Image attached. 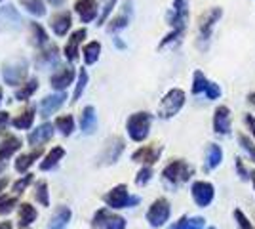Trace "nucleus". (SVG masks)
Masks as SVG:
<instances>
[{
	"instance_id": "473e14b6",
	"label": "nucleus",
	"mask_w": 255,
	"mask_h": 229,
	"mask_svg": "<svg viewBox=\"0 0 255 229\" xmlns=\"http://www.w3.org/2000/svg\"><path fill=\"white\" fill-rule=\"evenodd\" d=\"M55 128L61 132L63 136H69V134H73V130H75V120H73L71 115L59 117V119L55 120Z\"/></svg>"
},
{
	"instance_id": "a18cd8bd",
	"label": "nucleus",
	"mask_w": 255,
	"mask_h": 229,
	"mask_svg": "<svg viewBox=\"0 0 255 229\" xmlns=\"http://www.w3.org/2000/svg\"><path fill=\"white\" fill-rule=\"evenodd\" d=\"M206 96H208V99H217L219 96H221V90H219V86H217L215 82H208Z\"/></svg>"
},
{
	"instance_id": "9b49d317",
	"label": "nucleus",
	"mask_w": 255,
	"mask_h": 229,
	"mask_svg": "<svg viewBox=\"0 0 255 229\" xmlns=\"http://www.w3.org/2000/svg\"><path fill=\"white\" fill-rule=\"evenodd\" d=\"M124 151V140L122 138H113V140H109L105 145V149L101 153V164H113L118 161V157H120V153Z\"/></svg>"
},
{
	"instance_id": "2f4dec72",
	"label": "nucleus",
	"mask_w": 255,
	"mask_h": 229,
	"mask_svg": "<svg viewBox=\"0 0 255 229\" xmlns=\"http://www.w3.org/2000/svg\"><path fill=\"white\" fill-rule=\"evenodd\" d=\"M99 52H101V44L99 42H90L84 46V61L88 65H92V63H96L97 59H99Z\"/></svg>"
},
{
	"instance_id": "de8ad7c7",
	"label": "nucleus",
	"mask_w": 255,
	"mask_h": 229,
	"mask_svg": "<svg viewBox=\"0 0 255 229\" xmlns=\"http://www.w3.org/2000/svg\"><path fill=\"white\" fill-rule=\"evenodd\" d=\"M8 122H10V115H8L6 111H0V134L8 126Z\"/></svg>"
},
{
	"instance_id": "09e8293b",
	"label": "nucleus",
	"mask_w": 255,
	"mask_h": 229,
	"mask_svg": "<svg viewBox=\"0 0 255 229\" xmlns=\"http://www.w3.org/2000/svg\"><path fill=\"white\" fill-rule=\"evenodd\" d=\"M246 124H248L250 132L255 136V117H254V115H248V117H246Z\"/></svg>"
},
{
	"instance_id": "c9c22d12",
	"label": "nucleus",
	"mask_w": 255,
	"mask_h": 229,
	"mask_svg": "<svg viewBox=\"0 0 255 229\" xmlns=\"http://www.w3.org/2000/svg\"><path fill=\"white\" fill-rule=\"evenodd\" d=\"M206 88H208V78H206L200 71H196V73H194V80H192V94L198 96V94L206 92Z\"/></svg>"
},
{
	"instance_id": "bf43d9fd",
	"label": "nucleus",
	"mask_w": 255,
	"mask_h": 229,
	"mask_svg": "<svg viewBox=\"0 0 255 229\" xmlns=\"http://www.w3.org/2000/svg\"><path fill=\"white\" fill-rule=\"evenodd\" d=\"M0 103H2V88H0Z\"/></svg>"
},
{
	"instance_id": "20e7f679",
	"label": "nucleus",
	"mask_w": 255,
	"mask_h": 229,
	"mask_svg": "<svg viewBox=\"0 0 255 229\" xmlns=\"http://www.w3.org/2000/svg\"><path fill=\"white\" fill-rule=\"evenodd\" d=\"M150 130V115L149 113H135L128 119V134L133 142L147 140Z\"/></svg>"
},
{
	"instance_id": "e433bc0d",
	"label": "nucleus",
	"mask_w": 255,
	"mask_h": 229,
	"mask_svg": "<svg viewBox=\"0 0 255 229\" xmlns=\"http://www.w3.org/2000/svg\"><path fill=\"white\" fill-rule=\"evenodd\" d=\"M34 199L42 205V207H48L50 201H48V184L46 182H38L36 187H34Z\"/></svg>"
},
{
	"instance_id": "f03ea898",
	"label": "nucleus",
	"mask_w": 255,
	"mask_h": 229,
	"mask_svg": "<svg viewBox=\"0 0 255 229\" xmlns=\"http://www.w3.org/2000/svg\"><path fill=\"white\" fill-rule=\"evenodd\" d=\"M185 103V92L179 90V88H173L170 90L162 101H160V107H158V117L160 119H171L173 115H177L179 109L183 107Z\"/></svg>"
},
{
	"instance_id": "5fc2aeb1",
	"label": "nucleus",
	"mask_w": 255,
	"mask_h": 229,
	"mask_svg": "<svg viewBox=\"0 0 255 229\" xmlns=\"http://www.w3.org/2000/svg\"><path fill=\"white\" fill-rule=\"evenodd\" d=\"M0 229H11V224L10 222H2V224H0Z\"/></svg>"
},
{
	"instance_id": "79ce46f5",
	"label": "nucleus",
	"mask_w": 255,
	"mask_h": 229,
	"mask_svg": "<svg viewBox=\"0 0 255 229\" xmlns=\"http://www.w3.org/2000/svg\"><path fill=\"white\" fill-rule=\"evenodd\" d=\"M234 218H236V222H238V226H240L242 229H254V226H252V222H250V220L246 218L244 212H242V210H238V208H236V210H234Z\"/></svg>"
},
{
	"instance_id": "c85d7f7f",
	"label": "nucleus",
	"mask_w": 255,
	"mask_h": 229,
	"mask_svg": "<svg viewBox=\"0 0 255 229\" xmlns=\"http://www.w3.org/2000/svg\"><path fill=\"white\" fill-rule=\"evenodd\" d=\"M65 151L61 147H53L52 151L48 153V157L40 163V170H52L53 166H57V163L63 159Z\"/></svg>"
},
{
	"instance_id": "a878e982",
	"label": "nucleus",
	"mask_w": 255,
	"mask_h": 229,
	"mask_svg": "<svg viewBox=\"0 0 255 229\" xmlns=\"http://www.w3.org/2000/svg\"><path fill=\"white\" fill-rule=\"evenodd\" d=\"M38 90V78L36 76H32L29 78L25 84H21V88L15 92V99H19V101H25V99H29Z\"/></svg>"
},
{
	"instance_id": "ddd939ff",
	"label": "nucleus",
	"mask_w": 255,
	"mask_h": 229,
	"mask_svg": "<svg viewBox=\"0 0 255 229\" xmlns=\"http://www.w3.org/2000/svg\"><path fill=\"white\" fill-rule=\"evenodd\" d=\"M160 153H162V147L160 145H147V147H141L137 151L131 155V159L135 163H145V164H154L160 159Z\"/></svg>"
},
{
	"instance_id": "cd10ccee",
	"label": "nucleus",
	"mask_w": 255,
	"mask_h": 229,
	"mask_svg": "<svg viewBox=\"0 0 255 229\" xmlns=\"http://www.w3.org/2000/svg\"><path fill=\"white\" fill-rule=\"evenodd\" d=\"M223 161V151L217 143H212L208 147V161H206V170H212L215 166H219V163Z\"/></svg>"
},
{
	"instance_id": "bb28decb",
	"label": "nucleus",
	"mask_w": 255,
	"mask_h": 229,
	"mask_svg": "<svg viewBox=\"0 0 255 229\" xmlns=\"http://www.w3.org/2000/svg\"><path fill=\"white\" fill-rule=\"evenodd\" d=\"M40 155H42V149H40V147L31 153H27V155H21V157L15 161V170H17V172H25V170H27V168H29Z\"/></svg>"
},
{
	"instance_id": "13d9d810",
	"label": "nucleus",
	"mask_w": 255,
	"mask_h": 229,
	"mask_svg": "<svg viewBox=\"0 0 255 229\" xmlns=\"http://www.w3.org/2000/svg\"><path fill=\"white\" fill-rule=\"evenodd\" d=\"M252 180H254V186H255V172L252 174Z\"/></svg>"
},
{
	"instance_id": "393cba45",
	"label": "nucleus",
	"mask_w": 255,
	"mask_h": 229,
	"mask_svg": "<svg viewBox=\"0 0 255 229\" xmlns=\"http://www.w3.org/2000/svg\"><path fill=\"white\" fill-rule=\"evenodd\" d=\"M34 220H36V210L29 203H23L21 207H19V222H17L19 229L29 228Z\"/></svg>"
},
{
	"instance_id": "dca6fc26",
	"label": "nucleus",
	"mask_w": 255,
	"mask_h": 229,
	"mask_svg": "<svg viewBox=\"0 0 255 229\" xmlns=\"http://www.w3.org/2000/svg\"><path fill=\"white\" fill-rule=\"evenodd\" d=\"M63 101H65L63 92H61V94H55V96H48V98H44L42 101H40V117H42V119L50 117L52 113H55V111L63 105Z\"/></svg>"
},
{
	"instance_id": "ea45409f",
	"label": "nucleus",
	"mask_w": 255,
	"mask_h": 229,
	"mask_svg": "<svg viewBox=\"0 0 255 229\" xmlns=\"http://www.w3.org/2000/svg\"><path fill=\"white\" fill-rule=\"evenodd\" d=\"M238 142L242 143V147L248 151V155L254 159V163H255V145H254V142H252L248 136H244V134H238Z\"/></svg>"
},
{
	"instance_id": "f257e3e1",
	"label": "nucleus",
	"mask_w": 255,
	"mask_h": 229,
	"mask_svg": "<svg viewBox=\"0 0 255 229\" xmlns=\"http://www.w3.org/2000/svg\"><path fill=\"white\" fill-rule=\"evenodd\" d=\"M168 21H170V25L173 27V33L168 34V36L162 40L160 48L166 46L168 42H171V40H175V38L181 36V33L185 31L187 21H189V0H173V8H171L170 15H168Z\"/></svg>"
},
{
	"instance_id": "1a4fd4ad",
	"label": "nucleus",
	"mask_w": 255,
	"mask_h": 229,
	"mask_svg": "<svg viewBox=\"0 0 255 229\" xmlns=\"http://www.w3.org/2000/svg\"><path fill=\"white\" fill-rule=\"evenodd\" d=\"M21 15L17 13V10L13 6H4L0 8V33L6 31H17L21 29Z\"/></svg>"
},
{
	"instance_id": "72a5a7b5",
	"label": "nucleus",
	"mask_w": 255,
	"mask_h": 229,
	"mask_svg": "<svg viewBox=\"0 0 255 229\" xmlns=\"http://www.w3.org/2000/svg\"><path fill=\"white\" fill-rule=\"evenodd\" d=\"M31 42L36 44V46H44L48 44V34L44 33V29L38 25V23H31Z\"/></svg>"
},
{
	"instance_id": "aec40b11",
	"label": "nucleus",
	"mask_w": 255,
	"mask_h": 229,
	"mask_svg": "<svg viewBox=\"0 0 255 229\" xmlns=\"http://www.w3.org/2000/svg\"><path fill=\"white\" fill-rule=\"evenodd\" d=\"M53 136V128L52 124H42V126H38L36 130H32L31 134H29V143L31 145H42V143L50 142Z\"/></svg>"
},
{
	"instance_id": "c03bdc74",
	"label": "nucleus",
	"mask_w": 255,
	"mask_h": 229,
	"mask_svg": "<svg viewBox=\"0 0 255 229\" xmlns=\"http://www.w3.org/2000/svg\"><path fill=\"white\" fill-rule=\"evenodd\" d=\"M31 182H32V176L31 174L23 176L21 180H17V182L13 184V191H15V193H23V191L27 189V186H29Z\"/></svg>"
},
{
	"instance_id": "3c124183",
	"label": "nucleus",
	"mask_w": 255,
	"mask_h": 229,
	"mask_svg": "<svg viewBox=\"0 0 255 229\" xmlns=\"http://www.w3.org/2000/svg\"><path fill=\"white\" fill-rule=\"evenodd\" d=\"M185 222H187V218H181L179 222H177V224H173V226H171L170 229H181V228H183V224H185Z\"/></svg>"
},
{
	"instance_id": "864d4df0",
	"label": "nucleus",
	"mask_w": 255,
	"mask_h": 229,
	"mask_svg": "<svg viewBox=\"0 0 255 229\" xmlns=\"http://www.w3.org/2000/svg\"><path fill=\"white\" fill-rule=\"evenodd\" d=\"M48 2H50L52 6H61V4H63L65 0H48Z\"/></svg>"
},
{
	"instance_id": "6ab92c4d",
	"label": "nucleus",
	"mask_w": 255,
	"mask_h": 229,
	"mask_svg": "<svg viewBox=\"0 0 255 229\" xmlns=\"http://www.w3.org/2000/svg\"><path fill=\"white\" fill-rule=\"evenodd\" d=\"M82 38H86V29H78V31L71 34L69 42L65 46V55H67L69 61H75L78 57V44L82 42Z\"/></svg>"
},
{
	"instance_id": "37998d69",
	"label": "nucleus",
	"mask_w": 255,
	"mask_h": 229,
	"mask_svg": "<svg viewBox=\"0 0 255 229\" xmlns=\"http://www.w3.org/2000/svg\"><path fill=\"white\" fill-rule=\"evenodd\" d=\"M150 176H152V170H150L149 166L141 168V170H139V174H137V178H135V184H137V186H145V184L150 180Z\"/></svg>"
},
{
	"instance_id": "052dcab7",
	"label": "nucleus",
	"mask_w": 255,
	"mask_h": 229,
	"mask_svg": "<svg viewBox=\"0 0 255 229\" xmlns=\"http://www.w3.org/2000/svg\"><path fill=\"white\" fill-rule=\"evenodd\" d=\"M208 229H215V228H208Z\"/></svg>"
},
{
	"instance_id": "39448f33",
	"label": "nucleus",
	"mask_w": 255,
	"mask_h": 229,
	"mask_svg": "<svg viewBox=\"0 0 255 229\" xmlns=\"http://www.w3.org/2000/svg\"><path fill=\"white\" fill-rule=\"evenodd\" d=\"M192 172H194V170H192L185 161H173V163H170L166 168H164L162 176H164V180H166L168 184L177 186V184L187 182V180L192 176Z\"/></svg>"
},
{
	"instance_id": "4d7b16f0",
	"label": "nucleus",
	"mask_w": 255,
	"mask_h": 229,
	"mask_svg": "<svg viewBox=\"0 0 255 229\" xmlns=\"http://www.w3.org/2000/svg\"><path fill=\"white\" fill-rule=\"evenodd\" d=\"M2 170H4V164L0 163V174H2Z\"/></svg>"
},
{
	"instance_id": "f704fd0d",
	"label": "nucleus",
	"mask_w": 255,
	"mask_h": 229,
	"mask_svg": "<svg viewBox=\"0 0 255 229\" xmlns=\"http://www.w3.org/2000/svg\"><path fill=\"white\" fill-rule=\"evenodd\" d=\"M23 8H27L29 13L32 15H36V17H40L46 13V8H44V2L42 0H21Z\"/></svg>"
},
{
	"instance_id": "5701e85b",
	"label": "nucleus",
	"mask_w": 255,
	"mask_h": 229,
	"mask_svg": "<svg viewBox=\"0 0 255 229\" xmlns=\"http://www.w3.org/2000/svg\"><path fill=\"white\" fill-rule=\"evenodd\" d=\"M131 4H129V0H126V4H124V11L117 15L113 21L109 23V33H117L120 29H124L128 23H129V13H131V8H129Z\"/></svg>"
},
{
	"instance_id": "7c9ffc66",
	"label": "nucleus",
	"mask_w": 255,
	"mask_h": 229,
	"mask_svg": "<svg viewBox=\"0 0 255 229\" xmlns=\"http://www.w3.org/2000/svg\"><path fill=\"white\" fill-rule=\"evenodd\" d=\"M36 63L42 67L57 63V48H55V46H48L46 50H42V52L38 54V57H36Z\"/></svg>"
},
{
	"instance_id": "a211bd4d",
	"label": "nucleus",
	"mask_w": 255,
	"mask_h": 229,
	"mask_svg": "<svg viewBox=\"0 0 255 229\" xmlns=\"http://www.w3.org/2000/svg\"><path fill=\"white\" fill-rule=\"evenodd\" d=\"M73 78H75V71L73 69H61L59 73H55V75L50 78V84H52L53 90H59V92H63L65 88L69 86L71 82H73Z\"/></svg>"
},
{
	"instance_id": "9d476101",
	"label": "nucleus",
	"mask_w": 255,
	"mask_h": 229,
	"mask_svg": "<svg viewBox=\"0 0 255 229\" xmlns=\"http://www.w3.org/2000/svg\"><path fill=\"white\" fill-rule=\"evenodd\" d=\"M192 199H194V203L198 205V207H208V205H212L213 201V186L210 182H194L192 184Z\"/></svg>"
},
{
	"instance_id": "b1692460",
	"label": "nucleus",
	"mask_w": 255,
	"mask_h": 229,
	"mask_svg": "<svg viewBox=\"0 0 255 229\" xmlns=\"http://www.w3.org/2000/svg\"><path fill=\"white\" fill-rule=\"evenodd\" d=\"M19 147H21V142H19L17 138H13V136H8L4 142L0 143V161L10 159L11 155L17 151Z\"/></svg>"
},
{
	"instance_id": "a19ab883",
	"label": "nucleus",
	"mask_w": 255,
	"mask_h": 229,
	"mask_svg": "<svg viewBox=\"0 0 255 229\" xmlns=\"http://www.w3.org/2000/svg\"><path fill=\"white\" fill-rule=\"evenodd\" d=\"M115 4H117V0H107L105 4H103V11H101V15H99V23H97V25H103V23L107 21V17H109V13L113 11Z\"/></svg>"
},
{
	"instance_id": "4c0bfd02",
	"label": "nucleus",
	"mask_w": 255,
	"mask_h": 229,
	"mask_svg": "<svg viewBox=\"0 0 255 229\" xmlns=\"http://www.w3.org/2000/svg\"><path fill=\"white\" fill-rule=\"evenodd\" d=\"M86 84H88V73H86V69H82V71L78 73V82H76L73 101H78V98H80V96H82V92H84Z\"/></svg>"
},
{
	"instance_id": "f8f14e48",
	"label": "nucleus",
	"mask_w": 255,
	"mask_h": 229,
	"mask_svg": "<svg viewBox=\"0 0 255 229\" xmlns=\"http://www.w3.org/2000/svg\"><path fill=\"white\" fill-rule=\"evenodd\" d=\"M213 130L217 132V134H229L231 132V109L227 105H221V107L215 109Z\"/></svg>"
},
{
	"instance_id": "6e6d98bb",
	"label": "nucleus",
	"mask_w": 255,
	"mask_h": 229,
	"mask_svg": "<svg viewBox=\"0 0 255 229\" xmlns=\"http://www.w3.org/2000/svg\"><path fill=\"white\" fill-rule=\"evenodd\" d=\"M250 103H254L255 105V94H250Z\"/></svg>"
},
{
	"instance_id": "58836bf2",
	"label": "nucleus",
	"mask_w": 255,
	"mask_h": 229,
	"mask_svg": "<svg viewBox=\"0 0 255 229\" xmlns=\"http://www.w3.org/2000/svg\"><path fill=\"white\" fill-rule=\"evenodd\" d=\"M15 205H17L15 197H0V214H2V216L10 214Z\"/></svg>"
},
{
	"instance_id": "412c9836",
	"label": "nucleus",
	"mask_w": 255,
	"mask_h": 229,
	"mask_svg": "<svg viewBox=\"0 0 255 229\" xmlns=\"http://www.w3.org/2000/svg\"><path fill=\"white\" fill-rule=\"evenodd\" d=\"M50 25H52L53 33L63 36V34H67V31L71 29V13H69V11L55 13L52 17V21H50Z\"/></svg>"
},
{
	"instance_id": "4be33fe9",
	"label": "nucleus",
	"mask_w": 255,
	"mask_h": 229,
	"mask_svg": "<svg viewBox=\"0 0 255 229\" xmlns=\"http://www.w3.org/2000/svg\"><path fill=\"white\" fill-rule=\"evenodd\" d=\"M96 126H97L96 111H94V107H90V105H88V107H84L82 117H80V128H82L84 134H94Z\"/></svg>"
},
{
	"instance_id": "8fccbe9b",
	"label": "nucleus",
	"mask_w": 255,
	"mask_h": 229,
	"mask_svg": "<svg viewBox=\"0 0 255 229\" xmlns=\"http://www.w3.org/2000/svg\"><path fill=\"white\" fill-rule=\"evenodd\" d=\"M236 168H238V172H240V176H242V178H248V172H246V168H244V164H242V161H240V159H236Z\"/></svg>"
},
{
	"instance_id": "2eb2a0df",
	"label": "nucleus",
	"mask_w": 255,
	"mask_h": 229,
	"mask_svg": "<svg viewBox=\"0 0 255 229\" xmlns=\"http://www.w3.org/2000/svg\"><path fill=\"white\" fill-rule=\"evenodd\" d=\"M75 10L80 15L82 23H90L97 15V0H78Z\"/></svg>"
},
{
	"instance_id": "423d86ee",
	"label": "nucleus",
	"mask_w": 255,
	"mask_h": 229,
	"mask_svg": "<svg viewBox=\"0 0 255 229\" xmlns=\"http://www.w3.org/2000/svg\"><path fill=\"white\" fill-rule=\"evenodd\" d=\"M103 201H105L111 208H128V207H133V205H137L139 203L137 197H129L126 186L113 187V189L103 197Z\"/></svg>"
},
{
	"instance_id": "4468645a",
	"label": "nucleus",
	"mask_w": 255,
	"mask_h": 229,
	"mask_svg": "<svg viewBox=\"0 0 255 229\" xmlns=\"http://www.w3.org/2000/svg\"><path fill=\"white\" fill-rule=\"evenodd\" d=\"M221 15H223L221 8H212V10H208L202 17H200V36H202L204 40H208V36L212 33L213 23L217 21Z\"/></svg>"
},
{
	"instance_id": "7ed1b4c3",
	"label": "nucleus",
	"mask_w": 255,
	"mask_h": 229,
	"mask_svg": "<svg viewBox=\"0 0 255 229\" xmlns=\"http://www.w3.org/2000/svg\"><path fill=\"white\" fill-rule=\"evenodd\" d=\"M2 75H4L6 84H10V86L21 84L25 80V76H27V61L23 57H11L4 63Z\"/></svg>"
},
{
	"instance_id": "f3484780",
	"label": "nucleus",
	"mask_w": 255,
	"mask_h": 229,
	"mask_svg": "<svg viewBox=\"0 0 255 229\" xmlns=\"http://www.w3.org/2000/svg\"><path fill=\"white\" fill-rule=\"evenodd\" d=\"M71 220V208L57 207L53 210V216L48 224V229H67V224Z\"/></svg>"
},
{
	"instance_id": "0eeeda50",
	"label": "nucleus",
	"mask_w": 255,
	"mask_h": 229,
	"mask_svg": "<svg viewBox=\"0 0 255 229\" xmlns=\"http://www.w3.org/2000/svg\"><path fill=\"white\" fill-rule=\"evenodd\" d=\"M92 228L94 229H124L126 228V220L122 216H117L113 212H109L107 208L97 210L94 222H92Z\"/></svg>"
},
{
	"instance_id": "6e6552de",
	"label": "nucleus",
	"mask_w": 255,
	"mask_h": 229,
	"mask_svg": "<svg viewBox=\"0 0 255 229\" xmlns=\"http://www.w3.org/2000/svg\"><path fill=\"white\" fill-rule=\"evenodd\" d=\"M168 218H170V203L166 199H156L147 212V222L152 228H160L168 222Z\"/></svg>"
},
{
	"instance_id": "603ef678",
	"label": "nucleus",
	"mask_w": 255,
	"mask_h": 229,
	"mask_svg": "<svg viewBox=\"0 0 255 229\" xmlns=\"http://www.w3.org/2000/svg\"><path fill=\"white\" fill-rule=\"evenodd\" d=\"M8 186V178H0V191H4Z\"/></svg>"
},
{
	"instance_id": "49530a36",
	"label": "nucleus",
	"mask_w": 255,
	"mask_h": 229,
	"mask_svg": "<svg viewBox=\"0 0 255 229\" xmlns=\"http://www.w3.org/2000/svg\"><path fill=\"white\" fill-rule=\"evenodd\" d=\"M181 229H204V218L187 220V222L183 224V228H181Z\"/></svg>"
},
{
	"instance_id": "c756f323",
	"label": "nucleus",
	"mask_w": 255,
	"mask_h": 229,
	"mask_svg": "<svg viewBox=\"0 0 255 229\" xmlns=\"http://www.w3.org/2000/svg\"><path fill=\"white\" fill-rule=\"evenodd\" d=\"M32 120H34V109H31V107H29V109L23 111L19 117H15L11 124H13L17 130H27V128H31Z\"/></svg>"
}]
</instances>
